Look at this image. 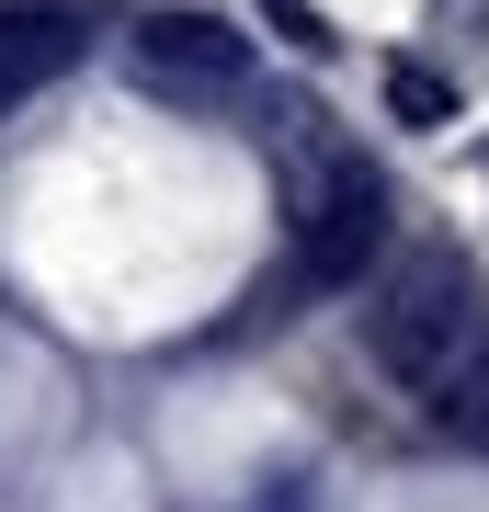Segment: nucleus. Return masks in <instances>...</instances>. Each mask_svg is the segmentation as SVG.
<instances>
[{"mask_svg": "<svg viewBox=\"0 0 489 512\" xmlns=\"http://www.w3.org/2000/svg\"><path fill=\"white\" fill-rule=\"evenodd\" d=\"M489 342V296L455 251H410L399 274L364 296V353H376V376H399L421 410L455 387V365Z\"/></svg>", "mask_w": 489, "mask_h": 512, "instance_id": "f257e3e1", "label": "nucleus"}, {"mask_svg": "<svg viewBox=\"0 0 489 512\" xmlns=\"http://www.w3.org/2000/svg\"><path fill=\"white\" fill-rule=\"evenodd\" d=\"M433 410H444V421H455V433H467V444H489V342L467 353V365H455V387H444Z\"/></svg>", "mask_w": 489, "mask_h": 512, "instance_id": "423d86ee", "label": "nucleus"}, {"mask_svg": "<svg viewBox=\"0 0 489 512\" xmlns=\"http://www.w3.org/2000/svg\"><path fill=\"white\" fill-rule=\"evenodd\" d=\"M137 80H160V92H239L251 80V35L217 12H137Z\"/></svg>", "mask_w": 489, "mask_h": 512, "instance_id": "7ed1b4c3", "label": "nucleus"}, {"mask_svg": "<svg viewBox=\"0 0 489 512\" xmlns=\"http://www.w3.org/2000/svg\"><path fill=\"white\" fill-rule=\"evenodd\" d=\"M387 251V183L364 160H330L296 228V285H364V262Z\"/></svg>", "mask_w": 489, "mask_h": 512, "instance_id": "f03ea898", "label": "nucleus"}, {"mask_svg": "<svg viewBox=\"0 0 489 512\" xmlns=\"http://www.w3.org/2000/svg\"><path fill=\"white\" fill-rule=\"evenodd\" d=\"M91 57V0H0V103L46 92Z\"/></svg>", "mask_w": 489, "mask_h": 512, "instance_id": "20e7f679", "label": "nucleus"}, {"mask_svg": "<svg viewBox=\"0 0 489 512\" xmlns=\"http://www.w3.org/2000/svg\"><path fill=\"white\" fill-rule=\"evenodd\" d=\"M387 114H399V126H455V80L399 57V69H387Z\"/></svg>", "mask_w": 489, "mask_h": 512, "instance_id": "39448f33", "label": "nucleus"}, {"mask_svg": "<svg viewBox=\"0 0 489 512\" xmlns=\"http://www.w3.org/2000/svg\"><path fill=\"white\" fill-rule=\"evenodd\" d=\"M262 23H273V35H285V46H308V57H330V23L308 12V0H262Z\"/></svg>", "mask_w": 489, "mask_h": 512, "instance_id": "0eeeda50", "label": "nucleus"}]
</instances>
